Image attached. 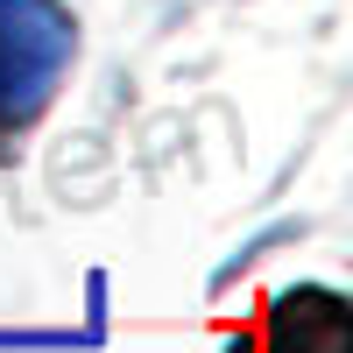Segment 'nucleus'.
<instances>
[{"mask_svg":"<svg viewBox=\"0 0 353 353\" xmlns=\"http://www.w3.org/2000/svg\"><path fill=\"white\" fill-rule=\"evenodd\" d=\"M71 64V14L50 0H0V121H28Z\"/></svg>","mask_w":353,"mask_h":353,"instance_id":"nucleus-1","label":"nucleus"}]
</instances>
